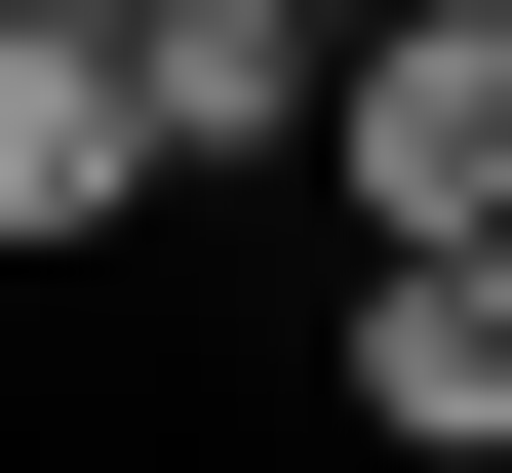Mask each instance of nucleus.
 I'll return each mask as SVG.
<instances>
[{
    "label": "nucleus",
    "instance_id": "obj_1",
    "mask_svg": "<svg viewBox=\"0 0 512 473\" xmlns=\"http://www.w3.org/2000/svg\"><path fill=\"white\" fill-rule=\"evenodd\" d=\"M316 198L355 237H512V40H473V0H394V40L316 79Z\"/></svg>",
    "mask_w": 512,
    "mask_h": 473
},
{
    "label": "nucleus",
    "instance_id": "obj_2",
    "mask_svg": "<svg viewBox=\"0 0 512 473\" xmlns=\"http://www.w3.org/2000/svg\"><path fill=\"white\" fill-rule=\"evenodd\" d=\"M316 395L394 473H512V237H355V316H316Z\"/></svg>",
    "mask_w": 512,
    "mask_h": 473
},
{
    "label": "nucleus",
    "instance_id": "obj_3",
    "mask_svg": "<svg viewBox=\"0 0 512 473\" xmlns=\"http://www.w3.org/2000/svg\"><path fill=\"white\" fill-rule=\"evenodd\" d=\"M119 79H158V198H276L316 79H355V0H119Z\"/></svg>",
    "mask_w": 512,
    "mask_h": 473
},
{
    "label": "nucleus",
    "instance_id": "obj_4",
    "mask_svg": "<svg viewBox=\"0 0 512 473\" xmlns=\"http://www.w3.org/2000/svg\"><path fill=\"white\" fill-rule=\"evenodd\" d=\"M158 198V79H119V0H0V237H119Z\"/></svg>",
    "mask_w": 512,
    "mask_h": 473
},
{
    "label": "nucleus",
    "instance_id": "obj_5",
    "mask_svg": "<svg viewBox=\"0 0 512 473\" xmlns=\"http://www.w3.org/2000/svg\"><path fill=\"white\" fill-rule=\"evenodd\" d=\"M473 40H512V0H473Z\"/></svg>",
    "mask_w": 512,
    "mask_h": 473
}]
</instances>
